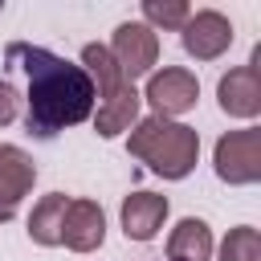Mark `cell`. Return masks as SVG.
Wrapping results in <instances>:
<instances>
[{
    "instance_id": "6da1fadb",
    "label": "cell",
    "mask_w": 261,
    "mask_h": 261,
    "mask_svg": "<svg viewBox=\"0 0 261 261\" xmlns=\"http://www.w3.org/2000/svg\"><path fill=\"white\" fill-rule=\"evenodd\" d=\"M8 65L24 69L29 77V114H24L29 135L53 139L57 130L77 126L94 114V82L82 65L24 41L8 45Z\"/></svg>"
},
{
    "instance_id": "7a4b0ae2",
    "label": "cell",
    "mask_w": 261,
    "mask_h": 261,
    "mask_svg": "<svg viewBox=\"0 0 261 261\" xmlns=\"http://www.w3.org/2000/svg\"><path fill=\"white\" fill-rule=\"evenodd\" d=\"M82 69L90 73V82H98L94 86V106H98L94 110V130L102 139H114V135L130 130V122L139 118V90H135V82L122 77L110 49L90 41L82 49Z\"/></svg>"
},
{
    "instance_id": "3957f363",
    "label": "cell",
    "mask_w": 261,
    "mask_h": 261,
    "mask_svg": "<svg viewBox=\"0 0 261 261\" xmlns=\"http://www.w3.org/2000/svg\"><path fill=\"white\" fill-rule=\"evenodd\" d=\"M126 151L135 159H143L155 175L184 179L196 167V159H200V135H196V126H184V122L151 114V118L135 122L130 139H126Z\"/></svg>"
},
{
    "instance_id": "277c9868",
    "label": "cell",
    "mask_w": 261,
    "mask_h": 261,
    "mask_svg": "<svg viewBox=\"0 0 261 261\" xmlns=\"http://www.w3.org/2000/svg\"><path fill=\"white\" fill-rule=\"evenodd\" d=\"M212 163H216V175L224 184H237V188L257 184L261 179V130L257 126H245V130L220 135Z\"/></svg>"
},
{
    "instance_id": "5b68a950",
    "label": "cell",
    "mask_w": 261,
    "mask_h": 261,
    "mask_svg": "<svg viewBox=\"0 0 261 261\" xmlns=\"http://www.w3.org/2000/svg\"><path fill=\"white\" fill-rule=\"evenodd\" d=\"M106 49H110V57H114V65L122 69L126 82L151 73V65L159 61V37H155V29H147L143 20H122V24L114 29V37H110Z\"/></svg>"
},
{
    "instance_id": "8992f818",
    "label": "cell",
    "mask_w": 261,
    "mask_h": 261,
    "mask_svg": "<svg viewBox=\"0 0 261 261\" xmlns=\"http://www.w3.org/2000/svg\"><path fill=\"white\" fill-rule=\"evenodd\" d=\"M143 98L151 102L155 118H175V114H188V110L196 106V98H200V82H196L192 69H184V65H167V69L151 73Z\"/></svg>"
},
{
    "instance_id": "52a82bcc",
    "label": "cell",
    "mask_w": 261,
    "mask_h": 261,
    "mask_svg": "<svg viewBox=\"0 0 261 261\" xmlns=\"http://www.w3.org/2000/svg\"><path fill=\"white\" fill-rule=\"evenodd\" d=\"M179 41H184L188 57H196V61H216V57L228 53V45H232V20H228L224 12H216V8H200V12H192V16L184 20Z\"/></svg>"
},
{
    "instance_id": "ba28073f",
    "label": "cell",
    "mask_w": 261,
    "mask_h": 261,
    "mask_svg": "<svg viewBox=\"0 0 261 261\" xmlns=\"http://www.w3.org/2000/svg\"><path fill=\"white\" fill-rule=\"evenodd\" d=\"M257 61L261 53H253L249 65H237L220 77L216 86V98H220V110L232 114V118H257L261 114V77H257Z\"/></svg>"
},
{
    "instance_id": "9c48e42d",
    "label": "cell",
    "mask_w": 261,
    "mask_h": 261,
    "mask_svg": "<svg viewBox=\"0 0 261 261\" xmlns=\"http://www.w3.org/2000/svg\"><path fill=\"white\" fill-rule=\"evenodd\" d=\"M33 179H37V163L20 147L4 143L0 147V224L16 216L20 200L33 192Z\"/></svg>"
},
{
    "instance_id": "30bf717a",
    "label": "cell",
    "mask_w": 261,
    "mask_h": 261,
    "mask_svg": "<svg viewBox=\"0 0 261 261\" xmlns=\"http://www.w3.org/2000/svg\"><path fill=\"white\" fill-rule=\"evenodd\" d=\"M106 241V212L98 200H69L65 224H61V245L73 253H94Z\"/></svg>"
},
{
    "instance_id": "8fae6325",
    "label": "cell",
    "mask_w": 261,
    "mask_h": 261,
    "mask_svg": "<svg viewBox=\"0 0 261 261\" xmlns=\"http://www.w3.org/2000/svg\"><path fill=\"white\" fill-rule=\"evenodd\" d=\"M167 220V196L155 192H130L122 200V232L126 241H151Z\"/></svg>"
},
{
    "instance_id": "7c38bea8",
    "label": "cell",
    "mask_w": 261,
    "mask_h": 261,
    "mask_svg": "<svg viewBox=\"0 0 261 261\" xmlns=\"http://www.w3.org/2000/svg\"><path fill=\"white\" fill-rule=\"evenodd\" d=\"M69 200H73V196H65V192L41 196V200L33 204V212H29V241H37V245H45V249L61 245V224H65Z\"/></svg>"
},
{
    "instance_id": "4fadbf2b",
    "label": "cell",
    "mask_w": 261,
    "mask_h": 261,
    "mask_svg": "<svg viewBox=\"0 0 261 261\" xmlns=\"http://www.w3.org/2000/svg\"><path fill=\"white\" fill-rule=\"evenodd\" d=\"M212 257V228L200 216H184L167 237V261H208Z\"/></svg>"
},
{
    "instance_id": "5bb4252c",
    "label": "cell",
    "mask_w": 261,
    "mask_h": 261,
    "mask_svg": "<svg viewBox=\"0 0 261 261\" xmlns=\"http://www.w3.org/2000/svg\"><path fill=\"white\" fill-rule=\"evenodd\" d=\"M220 261H261V237L253 224L228 228L224 245H220Z\"/></svg>"
},
{
    "instance_id": "9a60e30c",
    "label": "cell",
    "mask_w": 261,
    "mask_h": 261,
    "mask_svg": "<svg viewBox=\"0 0 261 261\" xmlns=\"http://www.w3.org/2000/svg\"><path fill=\"white\" fill-rule=\"evenodd\" d=\"M143 16H147V29L159 24V29H184V20L192 16V8L184 0H143Z\"/></svg>"
},
{
    "instance_id": "2e32d148",
    "label": "cell",
    "mask_w": 261,
    "mask_h": 261,
    "mask_svg": "<svg viewBox=\"0 0 261 261\" xmlns=\"http://www.w3.org/2000/svg\"><path fill=\"white\" fill-rule=\"evenodd\" d=\"M16 110H20V94L12 90V82L0 77V126H8L16 118Z\"/></svg>"
},
{
    "instance_id": "e0dca14e",
    "label": "cell",
    "mask_w": 261,
    "mask_h": 261,
    "mask_svg": "<svg viewBox=\"0 0 261 261\" xmlns=\"http://www.w3.org/2000/svg\"><path fill=\"white\" fill-rule=\"evenodd\" d=\"M0 8H4V4H0Z\"/></svg>"
}]
</instances>
